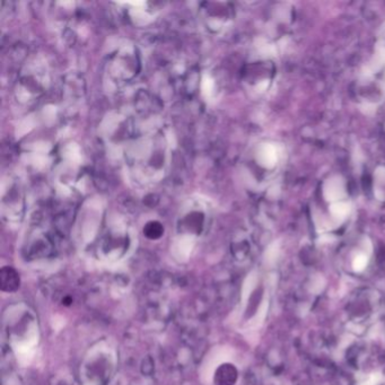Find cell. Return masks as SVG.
I'll list each match as a JSON object with an SVG mask.
<instances>
[{"instance_id": "obj_5", "label": "cell", "mask_w": 385, "mask_h": 385, "mask_svg": "<svg viewBox=\"0 0 385 385\" xmlns=\"http://www.w3.org/2000/svg\"><path fill=\"white\" fill-rule=\"evenodd\" d=\"M209 213L210 210L206 202L199 199L189 200L180 209L177 230L180 234L199 236L208 224Z\"/></svg>"}, {"instance_id": "obj_1", "label": "cell", "mask_w": 385, "mask_h": 385, "mask_svg": "<svg viewBox=\"0 0 385 385\" xmlns=\"http://www.w3.org/2000/svg\"><path fill=\"white\" fill-rule=\"evenodd\" d=\"M124 159L133 181L145 185L155 183L163 179L168 165L167 138L160 129L139 133L125 147Z\"/></svg>"}, {"instance_id": "obj_7", "label": "cell", "mask_w": 385, "mask_h": 385, "mask_svg": "<svg viewBox=\"0 0 385 385\" xmlns=\"http://www.w3.org/2000/svg\"><path fill=\"white\" fill-rule=\"evenodd\" d=\"M21 279L17 271L11 267H3L0 270V288L6 293H14L19 288Z\"/></svg>"}, {"instance_id": "obj_9", "label": "cell", "mask_w": 385, "mask_h": 385, "mask_svg": "<svg viewBox=\"0 0 385 385\" xmlns=\"http://www.w3.org/2000/svg\"><path fill=\"white\" fill-rule=\"evenodd\" d=\"M258 160L265 167H273L278 160L277 149L271 145H265L258 153Z\"/></svg>"}, {"instance_id": "obj_6", "label": "cell", "mask_w": 385, "mask_h": 385, "mask_svg": "<svg viewBox=\"0 0 385 385\" xmlns=\"http://www.w3.org/2000/svg\"><path fill=\"white\" fill-rule=\"evenodd\" d=\"M199 15L204 25L210 32L220 31L229 19L227 15V7L224 2H202Z\"/></svg>"}, {"instance_id": "obj_13", "label": "cell", "mask_w": 385, "mask_h": 385, "mask_svg": "<svg viewBox=\"0 0 385 385\" xmlns=\"http://www.w3.org/2000/svg\"><path fill=\"white\" fill-rule=\"evenodd\" d=\"M367 265V258L365 255H358L354 260V268L355 270H363Z\"/></svg>"}, {"instance_id": "obj_11", "label": "cell", "mask_w": 385, "mask_h": 385, "mask_svg": "<svg viewBox=\"0 0 385 385\" xmlns=\"http://www.w3.org/2000/svg\"><path fill=\"white\" fill-rule=\"evenodd\" d=\"M144 234L149 240H159L164 234V227L161 222L153 220L146 224L144 227Z\"/></svg>"}, {"instance_id": "obj_3", "label": "cell", "mask_w": 385, "mask_h": 385, "mask_svg": "<svg viewBox=\"0 0 385 385\" xmlns=\"http://www.w3.org/2000/svg\"><path fill=\"white\" fill-rule=\"evenodd\" d=\"M50 85V70L41 56L32 58L24 64L16 80L15 96L22 104H33L47 92Z\"/></svg>"}, {"instance_id": "obj_10", "label": "cell", "mask_w": 385, "mask_h": 385, "mask_svg": "<svg viewBox=\"0 0 385 385\" xmlns=\"http://www.w3.org/2000/svg\"><path fill=\"white\" fill-rule=\"evenodd\" d=\"M324 194H326V198L328 200H338L339 198L343 196L342 182L339 181L338 179H332L328 181L326 186H324Z\"/></svg>"}, {"instance_id": "obj_4", "label": "cell", "mask_w": 385, "mask_h": 385, "mask_svg": "<svg viewBox=\"0 0 385 385\" xmlns=\"http://www.w3.org/2000/svg\"><path fill=\"white\" fill-rule=\"evenodd\" d=\"M1 216L2 220L14 224L19 222L26 212V198L22 182L14 175H8L1 185Z\"/></svg>"}, {"instance_id": "obj_8", "label": "cell", "mask_w": 385, "mask_h": 385, "mask_svg": "<svg viewBox=\"0 0 385 385\" xmlns=\"http://www.w3.org/2000/svg\"><path fill=\"white\" fill-rule=\"evenodd\" d=\"M236 381V370L229 364H222L215 372L214 382L216 385H233Z\"/></svg>"}, {"instance_id": "obj_2", "label": "cell", "mask_w": 385, "mask_h": 385, "mask_svg": "<svg viewBox=\"0 0 385 385\" xmlns=\"http://www.w3.org/2000/svg\"><path fill=\"white\" fill-rule=\"evenodd\" d=\"M141 71L140 51L135 44H123L108 56L104 80L109 87L121 90L130 85Z\"/></svg>"}, {"instance_id": "obj_12", "label": "cell", "mask_w": 385, "mask_h": 385, "mask_svg": "<svg viewBox=\"0 0 385 385\" xmlns=\"http://www.w3.org/2000/svg\"><path fill=\"white\" fill-rule=\"evenodd\" d=\"M349 212V206L343 202H335L331 206V213L335 218H344Z\"/></svg>"}]
</instances>
